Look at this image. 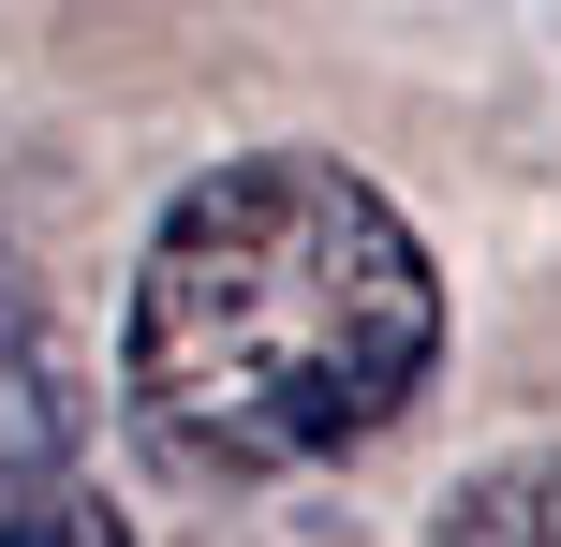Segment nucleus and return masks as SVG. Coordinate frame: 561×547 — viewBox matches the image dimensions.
<instances>
[{"label": "nucleus", "instance_id": "obj_1", "mask_svg": "<svg viewBox=\"0 0 561 547\" xmlns=\"http://www.w3.org/2000/svg\"><path fill=\"white\" fill-rule=\"evenodd\" d=\"M444 371L428 237L325 148H237L148 223L118 385L178 474H310L414 414Z\"/></svg>", "mask_w": 561, "mask_h": 547}, {"label": "nucleus", "instance_id": "obj_2", "mask_svg": "<svg viewBox=\"0 0 561 547\" xmlns=\"http://www.w3.org/2000/svg\"><path fill=\"white\" fill-rule=\"evenodd\" d=\"M0 459H75V385H59L45 326H30L15 266H0Z\"/></svg>", "mask_w": 561, "mask_h": 547}, {"label": "nucleus", "instance_id": "obj_3", "mask_svg": "<svg viewBox=\"0 0 561 547\" xmlns=\"http://www.w3.org/2000/svg\"><path fill=\"white\" fill-rule=\"evenodd\" d=\"M0 547H134V518L89 489V459H0Z\"/></svg>", "mask_w": 561, "mask_h": 547}, {"label": "nucleus", "instance_id": "obj_4", "mask_svg": "<svg viewBox=\"0 0 561 547\" xmlns=\"http://www.w3.org/2000/svg\"><path fill=\"white\" fill-rule=\"evenodd\" d=\"M444 547H561V444L547 459H488L444 503Z\"/></svg>", "mask_w": 561, "mask_h": 547}]
</instances>
